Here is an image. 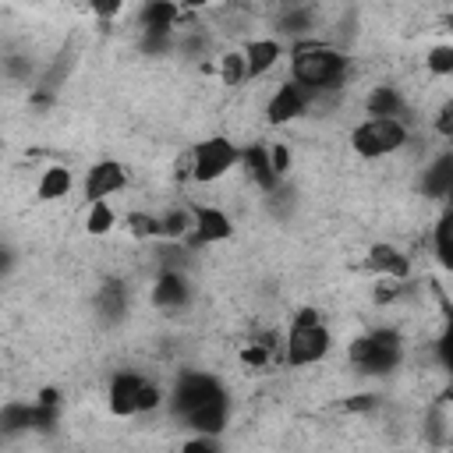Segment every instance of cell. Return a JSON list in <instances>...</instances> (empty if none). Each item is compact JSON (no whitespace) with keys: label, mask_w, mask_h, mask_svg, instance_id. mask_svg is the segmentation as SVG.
Masks as SVG:
<instances>
[{"label":"cell","mask_w":453,"mask_h":453,"mask_svg":"<svg viewBox=\"0 0 453 453\" xmlns=\"http://www.w3.org/2000/svg\"><path fill=\"white\" fill-rule=\"evenodd\" d=\"M347 74H350V57L340 53L336 46H329V42L301 39L290 50V78L297 85H304L308 92H315V96L343 88Z\"/></svg>","instance_id":"cell-1"},{"label":"cell","mask_w":453,"mask_h":453,"mask_svg":"<svg viewBox=\"0 0 453 453\" xmlns=\"http://www.w3.org/2000/svg\"><path fill=\"white\" fill-rule=\"evenodd\" d=\"M333 347V333L329 326L322 322V315L315 308H301L290 326H287V336H283V361L290 368H308V365H319Z\"/></svg>","instance_id":"cell-2"},{"label":"cell","mask_w":453,"mask_h":453,"mask_svg":"<svg viewBox=\"0 0 453 453\" xmlns=\"http://www.w3.org/2000/svg\"><path fill=\"white\" fill-rule=\"evenodd\" d=\"M347 357L365 375H389L403 361V340H400L396 329L379 326V329H368V333L354 336L350 347H347Z\"/></svg>","instance_id":"cell-3"},{"label":"cell","mask_w":453,"mask_h":453,"mask_svg":"<svg viewBox=\"0 0 453 453\" xmlns=\"http://www.w3.org/2000/svg\"><path fill=\"white\" fill-rule=\"evenodd\" d=\"M407 124L400 117H365L350 131V149L361 159H386L407 145Z\"/></svg>","instance_id":"cell-4"},{"label":"cell","mask_w":453,"mask_h":453,"mask_svg":"<svg viewBox=\"0 0 453 453\" xmlns=\"http://www.w3.org/2000/svg\"><path fill=\"white\" fill-rule=\"evenodd\" d=\"M188 156H191V180L195 184H212V180L226 177L237 166L241 149L226 134H209L198 145H191Z\"/></svg>","instance_id":"cell-5"},{"label":"cell","mask_w":453,"mask_h":453,"mask_svg":"<svg viewBox=\"0 0 453 453\" xmlns=\"http://www.w3.org/2000/svg\"><path fill=\"white\" fill-rule=\"evenodd\" d=\"M230 234H234V223H230L226 209H219V205H195L191 209V230L180 237V244L188 251H198V248L226 241Z\"/></svg>","instance_id":"cell-6"},{"label":"cell","mask_w":453,"mask_h":453,"mask_svg":"<svg viewBox=\"0 0 453 453\" xmlns=\"http://www.w3.org/2000/svg\"><path fill=\"white\" fill-rule=\"evenodd\" d=\"M311 99H315V92H308V88L297 85L294 78L283 81V85H276L273 96H269V103H265V124L280 127V124H290V120L304 117L308 106H311Z\"/></svg>","instance_id":"cell-7"},{"label":"cell","mask_w":453,"mask_h":453,"mask_svg":"<svg viewBox=\"0 0 453 453\" xmlns=\"http://www.w3.org/2000/svg\"><path fill=\"white\" fill-rule=\"evenodd\" d=\"M216 389H223V382L209 372H180L173 389H170V411L173 418H184L188 411H195L205 396H212Z\"/></svg>","instance_id":"cell-8"},{"label":"cell","mask_w":453,"mask_h":453,"mask_svg":"<svg viewBox=\"0 0 453 453\" xmlns=\"http://www.w3.org/2000/svg\"><path fill=\"white\" fill-rule=\"evenodd\" d=\"M127 184V170L124 163L117 159H99L85 170V202H99V198H110L117 191H124Z\"/></svg>","instance_id":"cell-9"},{"label":"cell","mask_w":453,"mask_h":453,"mask_svg":"<svg viewBox=\"0 0 453 453\" xmlns=\"http://www.w3.org/2000/svg\"><path fill=\"white\" fill-rule=\"evenodd\" d=\"M191 301V283L180 269H159V276L152 280V304L159 311H177Z\"/></svg>","instance_id":"cell-10"},{"label":"cell","mask_w":453,"mask_h":453,"mask_svg":"<svg viewBox=\"0 0 453 453\" xmlns=\"http://www.w3.org/2000/svg\"><path fill=\"white\" fill-rule=\"evenodd\" d=\"M365 269L375 276H393V280H411V255H403L396 244L375 241L365 255Z\"/></svg>","instance_id":"cell-11"},{"label":"cell","mask_w":453,"mask_h":453,"mask_svg":"<svg viewBox=\"0 0 453 453\" xmlns=\"http://www.w3.org/2000/svg\"><path fill=\"white\" fill-rule=\"evenodd\" d=\"M226 411H230V403H226V389H216V393H212V396H205L195 411H188L180 421H184L188 428H195V432L219 435V432H223V425H226Z\"/></svg>","instance_id":"cell-12"},{"label":"cell","mask_w":453,"mask_h":453,"mask_svg":"<svg viewBox=\"0 0 453 453\" xmlns=\"http://www.w3.org/2000/svg\"><path fill=\"white\" fill-rule=\"evenodd\" d=\"M145 375L138 372H117L106 386V407L113 418H131L134 414V396H138V386H142Z\"/></svg>","instance_id":"cell-13"},{"label":"cell","mask_w":453,"mask_h":453,"mask_svg":"<svg viewBox=\"0 0 453 453\" xmlns=\"http://www.w3.org/2000/svg\"><path fill=\"white\" fill-rule=\"evenodd\" d=\"M241 53H244V71H248V78L255 81V78L269 74V71L280 64L283 42H280V39H248Z\"/></svg>","instance_id":"cell-14"},{"label":"cell","mask_w":453,"mask_h":453,"mask_svg":"<svg viewBox=\"0 0 453 453\" xmlns=\"http://www.w3.org/2000/svg\"><path fill=\"white\" fill-rule=\"evenodd\" d=\"M237 163L248 170V177L262 188V191H276L283 180L273 173V166H269V145H262V142H251V145H244L241 149V156H237Z\"/></svg>","instance_id":"cell-15"},{"label":"cell","mask_w":453,"mask_h":453,"mask_svg":"<svg viewBox=\"0 0 453 453\" xmlns=\"http://www.w3.org/2000/svg\"><path fill=\"white\" fill-rule=\"evenodd\" d=\"M180 18V7L173 0H145L138 11V25L142 32H170Z\"/></svg>","instance_id":"cell-16"},{"label":"cell","mask_w":453,"mask_h":453,"mask_svg":"<svg viewBox=\"0 0 453 453\" xmlns=\"http://www.w3.org/2000/svg\"><path fill=\"white\" fill-rule=\"evenodd\" d=\"M71 188H74L71 170H67L64 163H53V166H46V170L39 173L35 195H39V202H60V198L71 195Z\"/></svg>","instance_id":"cell-17"},{"label":"cell","mask_w":453,"mask_h":453,"mask_svg":"<svg viewBox=\"0 0 453 453\" xmlns=\"http://www.w3.org/2000/svg\"><path fill=\"white\" fill-rule=\"evenodd\" d=\"M365 113L368 117H400L403 120V96L396 85H375L365 96Z\"/></svg>","instance_id":"cell-18"},{"label":"cell","mask_w":453,"mask_h":453,"mask_svg":"<svg viewBox=\"0 0 453 453\" xmlns=\"http://www.w3.org/2000/svg\"><path fill=\"white\" fill-rule=\"evenodd\" d=\"M421 188H425V195H432V198H446V195H449V188H453V156H449V152H442V156L425 170Z\"/></svg>","instance_id":"cell-19"},{"label":"cell","mask_w":453,"mask_h":453,"mask_svg":"<svg viewBox=\"0 0 453 453\" xmlns=\"http://www.w3.org/2000/svg\"><path fill=\"white\" fill-rule=\"evenodd\" d=\"M432 244H435V258L442 269H453V216L449 209H442V216L432 226Z\"/></svg>","instance_id":"cell-20"},{"label":"cell","mask_w":453,"mask_h":453,"mask_svg":"<svg viewBox=\"0 0 453 453\" xmlns=\"http://www.w3.org/2000/svg\"><path fill=\"white\" fill-rule=\"evenodd\" d=\"M113 226H117V212H113V205H110L106 198L88 202V209H85V234L103 237V234H110Z\"/></svg>","instance_id":"cell-21"},{"label":"cell","mask_w":453,"mask_h":453,"mask_svg":"<svg viewBox=\"0 0 453 453\" xmlns=\"http://www.w3.org/2000/svg\"><path fill=\"white\" fill-rule=\"evenodd\" d=\"M96 308L103 311V319H120L127 311V290H124V283L120 280L103 283V290L96 297Z\"/></svg>","instance_id":"cell-22"},{"label":"cell","mask_w":453,"mask_h":453,"mask_svg":"<svg viewBox=\"0 0 453 453\" xmlns=\"http://www.w3.org/2000/svg\"><path fill=\"white\" fill-rule=\"evenodd\" d=\"M191 230V209H180V205H173V209H166L163 216H159V241H180L184 234Z\"/></svg>","instance_id":"cell-23"},{"label":"cell","mask_w":453,"mask_h":453,"mask_svg":"<svg viewBox=\"0 0 453 453\" xmlns=\"http://www.w3.org/2000/svg\"><path fill=\"white\" fill-rule=\"evenodd\" d=\"M311 25H315L311 7H283V14H280V32L283 35H308Z\"/></svg>","instance_id":"cell-24"},{"label":"cell","mask_w":453,"mask_h":453,"mask_svg":"<svg viewBox=\"0 0 453 453\" xmlns=\"http://www.w3.org/2000/svg\"><path fill=\"white\" fill-rule=\"evenodd\" d=\"M244 78H248V71H244V53H241V50H226V53L219 57V81H223L226 88H237Z\"/></svg>","instance_id":"cell-25"},{"label":"cell","mask_w":453,"mask_h":453,"mask_svg":"<svg viewBox=\"0 0 453 453\" xmlns=\"http://www.w3.org/2000/svg\"><path fill=\"white\" fill-rule=\"evenodd\" d=\"M425 67H428V74H435V78H449V74H453V46H449V42L432 46V50L425 53Z\"/></svg>","instance_id":"cell-26"},{"label":"cell","mask_w":453,"mask_h":453,"mask_svg":"<svg viewBox=\"0 0 453 453\" xmlns=\"http://www.w3.org/2000/svg\"><path fill=\"white\" fill-rule=\"evenodd\" d=\"M0 428H4V432L32 428V403H7V407L0 411Z\"/></svg>","instance_id":"cell-27"},{"label":"cell","mask_w":453,"mask_h":453,"mask_svg":"<svg viewBox=\"0 0 453 453\" xmlns=\"http://www.w3.org/2000/svg\"><path fill=\"white\" fill-rule=\"evenodd\" d=\"M138 46H142V53H149V57H166V53L173 50V28H170V32H142Z\"/></svg>","instance_id":"cell-28"},{"label":"cell","mask_w":453,"mask_h":453,"mask_svg":"<svg viewBox=\"0 0 453 453\" xmlns=\"http://www.w3.org/2000/svg\"><path fill=\"white\" fill-rule=\"evenodd\" d=\"M156 407H163V389H159L156 382L142 379L138 396H134V414H149V411H156Z\"/></svg>","instance_id":"cell-29"},{"label":"cell","mask_w":453,"mask_h":453,"mask_svg":"<svg viewBox=\"0 0 453 453\" xmlns=\"http://www.w3.org/2000/svg\"><path fill=\"white\" fill-rule=\"evenodd\" d=\"M127 230L134 237H142V241H152L159 234V216H152V212H131L127 216Z\"/></svg>","instance_id":"cell-30"},{"label":"cell","mask_w":453,"mask_h":453,"mask_svg":"<svg viewBox=\"0 0 453 453\" xmlns=\"http://www.w3.org/2000/svg\"><path fill=\"white\" fill-rule=\"evenodd\" d=\"M403 283H407V280L379 276V283H375V290H372V301H375V304H393V301L403 294Z\"/></svg>","instance_id":"cell-31"},{"label":"cell","mask_w":453,"mask_h":453,"mask_svg":"<svg viewBox=\"0 0 453 453\" xmlns=\"http://www.w3.org/2000/svg\"><path fill=\"white\" fill-rule=\"evenodd\" d=\"M269 361H273V350H265L262 343L248 340V343L241 347V365H244V368H265Z\"/></svg>","instance_id":"cell-32"},{"label":"cell","mask_w":453,"mask_h":453,"mask_svg":"<svg viewBox=\"0 0 453 453\" xmlns=\"http://www.w3.org/2000/svg\"><path fill=\"white\" fill-rule=\"evenodd\" d=\"M290 163H294V156H290V145H283V142L269 145V166H273V173H276L280 180L290 173Z\"/></svg>","instance_id":"cell-33"},{"label":"cell","mask_w":453,"mask_h":453,"mask_svg":"<svg viewBox=\"0 0 453 453\" xmlns=\"http://www.w3.org/2000/svg\"><path fill=\"white\" fill-rule=\"evenodd\" d=\"M124 4H127V0H88V11H92L99 21H110V18H117V14L124 11Z\"/></svg>","instance_id":"cell-34"},{"label":"cell","mask_w":453,"mask_h":453,"mask_svg":"<svg viewBox=\"0 0 453 453\" xmlns=\"http://www.w3.org/2000/svg\"><path fill=\"white\" fill-rule=\"evenodd\" d=\"M435 131H439L442 138H453V103H449V99L435 110Z\"/></svg>","instance_id":"cell-35"},{"label":"cell","mask_w":453,"mask_h":453,"mask_svg":"<svg viewBox=\"0 0 453 453\" xmlns=\"http://www.w3.org/2000/svg\"><path fill=\"white\" fill-rule=\"evenodd\" d=\"M379 396L375 393H354L350 400H343V411H354V414H365V411H375Z\"/></svg>","instance_id":"cell-36"},{"label":"cell","mask_w":453,"mask_h":453,"mask_svg":"<svg viewBox=\"0 0 453 453\" xmlns=\"http://www.w3.org/2000/svg\"><path fill=\"white\" fill-rule=\"evenodd\" d=\"M184 449H188V453H212V449H219V439L209 435V432H198V439L184 442Z\"/></svg>","instance_id":"cell-37"},{"label":"cell","mask_w":453,"mask_h":453,"mask_svg":"<svg viewBox=\"0 0 453 453\" xmlns=\"http://www.w3.org/2000/svg\"><path fill=\"white\" fill-rule=\"evenodd\" d=\"M35 403H39V407H53V411H60V389L42 386V389H39V396H35Z\"/></svg>","instance_id":"cell-38"},{"label":"cell","mask_w":453,"mask_h":453,"mask_svg":"<svg viewBox=\"0 0 453 453\" xmlns=\"http://www.w3.org/2000/svg\"><path fill=\"white\" fill-rule=\"evenodd\" d=\"M173 180H191V156L180 152L177 163H173Z\"/></svg>","instance_id":"cell-39"},{"label":"cell","mask_w":453,"mask_h":453,"mask_svg":"<svg viewBox=\"0 0 453 453\" xmlns=\"http://www.w3.org/2000/svg\"><path fill=\"white\" fill-rule=\"evenodd\" d=\"M11 262H14V255H11V248L7 244H0V276L11 269Z\"/></svg>","instance_id":"cell-40"},{"label":"cell","mask_w":453,"mask_h":453,"mask_svg":"<svg viewBox=\"0 0 453 453\" xmlns=\"http://www.w3.org/2000/svg\"><path fill=\"white\" fill-rule=\"evenodd\" d=\"M177 7H188V11H198V7H205L209 0H173Z\"/></svg>","instance_id":"cell-41"}]
</instances>
